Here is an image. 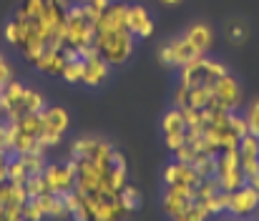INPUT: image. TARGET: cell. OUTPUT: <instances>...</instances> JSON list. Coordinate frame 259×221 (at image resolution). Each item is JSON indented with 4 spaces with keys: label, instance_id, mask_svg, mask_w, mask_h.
<instances>
[{
    "label": "cell",
    "instance_id": "5bb4252c",
    "mask_svg": "<svg viewBox=\"0 0 259 221\" xmlns=\"http://www.w3.org/2000/svg\"><path fill=\"white\" fill-rule=\"evenodd\" d=\"M164 184L166 186H191V189H196L201 184V176L196 173V168L191 163L171 161L164 171Z\"/></svg>",
    "mask_w": 259,
    "mask_h": 221
},
{
    "label": "cell",
    "instance_id": "83f0119b",
    "mask_svg": "<svg viewBox=\"0 0 259 221\" xmlns=\"http://www.w3.org/2000/svg\"><path fill=\"white\" fill-rule=\"evenodd\" d=\"M108 184H111L116 191H121V189L128 184V166H111V168H108Z\"/></svg>",
    "mask_w": 259,
    "mask_h": 221
},
{
    "label": "cell",
    "instance_id": "ba28073f",
    "mask_svg": "<svg viewBox=\"0 0 259 221\" xmlns=\"http://www.w3.org/2000/svg\"><path fill=\"white\" fill-rule=\"evenodd\" d=\"M259 209V191L249 184H242L239 189L229 191V204H227V214L232 219H252Z\"/></svg>",
    "mask_w": 259,
    "mask_h": 221
},
{
    "label": "cell",
    "instance_id": "7dc6e473",
    "mask_svg": "<svg viewBox=\"0 0 259 221\" xmlns=\"http://www.w3.org/2000/svg\"><path fill=\"white\" fill-rule=\"evenodd\" d=\"M91 221H98V219H91Z\"/></svg>",
    "mask_w": 259,
    "mask_h": 221
},
{
    "label": "cell",
    "instance_id": "277c9868",
    "mask_svg": "<svg viewBox=\"0 0 259 221\" xmlns=\"http://www.w3.org/2000/svg\"><path fill=\"white\" fill-rule=\"evenodd\" d=\"M224 73H229L224 63H219V61H214V58H206V56H199V58H194L191 63H186V66L179 68V83H184V85H189V88L214 85Z\"/></svg>",
    "mask_w": 259,
    "mask_h": 221
},
{
    "label": "cell",
    "instance_id": "5b68a950",
    "mask_svg": "<svg viewBox=\"0 0 259 221\" xmlns=\"http://www.w3.org/2000/svg\"><path fill=\"white\" fill-rule=\"evenodd\" d=\"M71 128V113L63 106H46L40 111V134H38V144L46 148H56L61 144V139L66 136V131Z\"/></svg>",
    "mask_w": 259,
    "mask_h": 221
},
{
    "label": "cell",
    "instance_id": "ffe728a7",
    "mask_svg": "<svg viewBox=\"0 0 259 221\" xmlns=\"http://www.w3.org/2000/svg\"><path fill=\"white\" fill-rule=\"evenodd\" d=\"M161 131H164V136H166V134L186 131V121H184L181 108H176V106H174L171 111H166V113H164V118H161Z\"/></svg>",
    "mask_w": 259,
    "mask_h": 221
},
{
    "label": "cell",
    "instance_id": "d6a6232c",
    "mask_svg": "<svg viewBox=\"0 0 259 221\" xmlns=\"http://www.w3.org/2000/svg\"><path fill=\"white\" fill-rule=\"evenodd\" d=\"M174 153V161H179V163H194V158H196V148H194V144H184V146H179L176 151H171Z\"/></svg>",
    "mask_w": 259,
    "mask_h": 221
},
{
    "label": "cell",
    "instance_id": "3957f363",
    "mask_svg": "<svg viewBox=\"0 0 259 221\" xmlns=\"http://www.w3.org/2000/svg\"><path fill=\"white\" fill-rule=\"evenodd\" d=\"M93 23L96 18L91 15L86 3H71L66 13V46L76 48L81 58L96 53L93 48Z\"/></svg>",
    "mask_w": 259,
    "mask_h": 221
},
{
    "label": "cell",
    "instance_id": "8d00e7d4",
    "mask_svg": "<svg viewBox=\"0 0 259 221\" xmlns=\"http://www.w3.org/2000/svg\"><path fill=\"white\" fill-rule=\"evenodd\" d=\"M81 3H86V8L91 10V15H93V18H98V15L111 5V0H81Z\"/></svg>",
    "mask_w": 259,
    "mask_h": 221
},
{
    "label": "cell",
    "instance_id": "484cf974",
    "mask_svg": "<svg viewBox=\"0 0 259 221\" xmlns=\"http://www.w3.org/2000/svg\"><path fill=\"white\" fill-rule=\"evenodd\" d=\"M201 204H204V209L209 211V216L224 214V211H227V204H229V191H217V194H211L209 199H204Z\"/></svg>",
    "mask_w": 259,
    "mask_h": 221
},
{
    "label": "cell",
    "instance_id": "4316f807",
    "mask_svg": "<svg viewBox=\"0 0 259 221\" xmlns=\"http://www.w3.org/2000/svg\"><path fill=\"white\" fill-rule=\"evenodd\" d=\"M209 219V211L204 209V204L201 201H194L186 211H181L179 216H174L171 221H206Z\"/></svg>",
    "mask_w": 259,
    "mask_h": 221
},
{
    "label": "cell",
    "instance_id": "e575fe53",
    "mask_svg": "<svg viewBox=\"0 0 259 221\" xmlns=\"http://www.w3.org/2000/svg\"><path fill=\"white\" fill-rule=\"evenodd\" d=\"M13 78H15V68H13V63L0 53V88H3L5 83H10Z\"/></svg>",
    "mask_w": 259,
    "mask_h": 221
},
{
    "label": "cell",
    "instance_id": "ee69618b",
    "mask_svg": "<svg viewBox=\"0 0 259 221\" xmlns=\"http://www.w3.org/2000/svg\"><path fill=\"white\" fill-rule=\"evenodd\" d=\"M15 221H25V219H23V216H20V219H15Z\"/></svg>",
    "mask_w": 259,
    "mask_h": 221
},
{
    "label": "cell",
    "instance_id": "836d02e7",
    "mask_svg": "<svg viewBox=\"0 0 259 221\" xmlns=\"http://www.w3.org/2000/svg\"><path fill=\"white\" fill-rule=\"evenodd\" d=\"M244 118H247L249 134H252V136H257V139H259V101H254V103H252V106L247 108Z\"/></svg>",
    "mask_w": 259,
    "mask_h": 221
},
{
    "label": "cell",
    "instance_id": "52a82bcc",
    "mask_svg": "<svg viewBox=\"0 0 259 221\" xmlns=\"http://www.w3.org/2000/svg\"><path fill=\"white\" fill-rule=\"evenodd\" d=\"M43 179L48 184L51 194H66L71 189H76V161H61V163H46L43 168Z\"/></svg>",
    "mask_w": 259,
    "mask_h": 221
},
{
    "label": "cell",
    "instance_id": "c3c4849f",
    "mask_svg": "<svg viewBox=\"0 0 259 221\" xmlns=\"http://www.w3.org/2000/svg\"><path fill=\"white\" fill-rule=\"evenodd\" d=\"M234 221H242V219H234Z\"/></svg>",
    "mask_w": 259,
    "mask_h": 221
},
{
    "label": "cell",
    "instance_id": "7a4b0ae2",
    "mask_svg": "<svg viewBox=\"0 0 259 221\" xmlns=\"http://www.w3.org/2000/svg\"><path fill=\"white\" fill-rule=\"evenodd\" d=\"M93 48L111 66H123L136 51V38L128 30V3L111 0V5L93 23Z\"/></svg>",
    "mask_w": 259,
    "mask_h": 221
},
{
    "label": "cell",
    "instance_id": "7bdbcfd3",
    "mask_svg": "<svg viewBox=\"0 0 259 221\" xmlns=\"http://www.w3.org/2000/svg\"><path fill=\"white\" fill-rule=\"evenodd\" d=\"M164 5H176V3H181V0H161Z\"/></svg>",
    "mask_w": 259,
    "mask_h": 221
},
{
    "label": "cell",
    "instance_id": "6da1fadb",
    "mask_svg": "<svg viewBox=\"0 0 259 221\" xmlns=\"http://www.w3.org/2000/svg\"><path fill=\"white\" fill-rule=\"evenodd\" d=\"M68 5V0H20L15 15L5 23V40L20 48L23 58L33 66L48 46H66Z\"/></svg>",
    "mask_w": 259,
    "mask_h": 221
},
{
    "label": "cell",
    "instance_id": "f35d334b",
    "mask_svg": "<svg viewBox=\"0 0 259 221\" xmlns=\"http://www.w3.org/2000/svg\"><path fill=\"white\" fill-rule=\"evenodd\" d=\"M111 166H128L126 163V156L118 148H113V153H111Z\"/></svg>",
    "mask_w": 259,
    "mask_h": 221
},
{
    "label": "cell",
    "instance_id": "9c48e42d",
    "mask_svg": "<svg viewBox=\"0 0 259 221\" xmlns=\"http://www.w3.org/2000/svg\"><path fill=\"white\" fill-rule=\"evenodd\" d=\"M214 103L211 106H219L224 111H237L239 103H242V85L239 80L232 73H224L214 85Z\"/></svg>",
    "mask_w": 259,
    "mask_h": 221
},
{
    "label": "cell",
    "instance_id": "d6986e66",
    "mask_svg": "<svg viewBox=\"0 0 259 221\" xmlns=\"http://www.w3.org/2000/svg\"><path fill=\"white\" fill-rule=\"evenodd\" d=\"M214 103V88L211 85H196V88H189V108H196V111H204Z\"/></svg>",
    "mask_w": 259,
    "mask_h": 221
},
{
    "label": "cell",
    "instance_id": "f1b7e54d",
    "mask_svg": "<svg viewBox=\"0 0 259 221\" xmlns=\"http://www.w3.org/2000/svg\"><path fill=\"white\" fill-rule=\"evenodd\" d=\"M25 191H28L30 199L33 196H40V194H48V184H46L43 173H30L28 181H25Z\"/></svg>",
    "mask_w": 259,
    "mask_h": 221
},
{
    "label": "cell",
    "instance_id": "9a60e30c",
    "mask_svg": "<svg viewBox=\"0 0 259 221\" xmlns=\"http://www.w3.org/2000/svg\"><path fill=\"white\" fill-rule=\"evenodd\" d=\"M108 75H111V63L106 58H101L98 53H91L83 58V85L98 88L108 80Z\"/></svg>",
    "mask_w": 259,
    "mask_h": 221
},
{
    "label": "cell",
    "instance_id": "8992f818",
    "mask_svg": "<svg viewBox=\"0 0 259 221\" xmlns=\"http://www.w3.org/2000/svg\"><path fill=\"white\" fill-rule=\"evenodd\" d=\"M214 176H217L222 191H234L242 184H247L244 171H242V161H239V148L217 153V173Z\"/></svg>",
    "mask_w": 259,
    "mask_h": 221
},
{
    "label": "cell",
    "instance_id": "30bf717a",
    "mask_svg": "<svg viewBox=\"0 0 259 221\" xmlns=\"http://www.w3.org/2000/svg\"><path fill=\"white\" fill-rule=\"evenodd\" d=\"M194 58H199V53L194 51V46H191L184 35L169 40V43L159 51V61H161L164 66H169V68H181V66L191 63Z\"/></svg>",
    "mask_w": 259,
    "mask_h": 221
},
{
    "label": "cell",
    "instance_id": "bcb514c9",
    "mask_svg": "<svg viewBox=\"0 0 259 221\" xmlns=\"http://www.w3.org/2000/svg\"><path fill=\"white\" fill-rule=\"evenodd\" d=\"M244 221H254V219H244Z\"/></svg>",
    "mask_w": 259,
    "mask_h": 221
},
{
    "label": "cell",
    "instance_id": "cb8c5ba5",
    "mask_svg": "<svg viewBox=\"0 0 259 221\" xmlns=\"http://www.w3.org/2000/svg\"><path fill=\"white\" fill-rule=\"evenodd\" d=\"M118 201H121V206H123L128 214H134V211L141 206V191H139L134 184H126V186L118 191Z\"/></svg>",
    "mask_w": 259,
    "mask_h": 221
},
{
    "label": "cell",
    "instance_id": "4dcf8cb0",
    "mask_svg": "<svg viewBox=\"0 0 259 221\" xmlns=\"http://www.w3.org/2000/svg\"><path fill=\"white\" fill-rule=\"evenodd\" d=\"M227 38H229V43L242 46V43L247 40V28H244V23H242V20H232V23L227 25Z\"/></svg>",
    "mask_w": 259,
    "mask_h": 221
},
{
    "label": "cell",
    "instance_id": "60d3db41",
    "mask_svg": "<svg viewBox=\"0 0 259 221\" xmlns=\"http://www.w3.org/2000/svg\"><path fill=\"white\" fill-rule=\"evenodd\" d=\"M5 131H8V123H0V148L5 144Z\"/></svg>",
    "mask_w": 259,
    "mask_h": 221
},
{
    "label": "cell",
    "instance_id": "74e56055",
    "mask_svg": "<svg viewBox=\"0 0 259 221\" xmlns=\"http://www.w3.org/2000/svg\"><path fill=\"white\" fill-rule=\"evenodd\" d=\"M164 139H166V146H169V151H176L179 146H184V144H186V131H179V134H166Z\"/></svg>",
    "mask_w": 259,
    "mask_h": 221
},
{
    "label": "cell",
    "instance_id": "ab89813d",
    "mask_svg": "<svg viewBox=\"0 0 259 221\" xmlns=\"http://www.w3.org/2000/svg\"><path fill=\"white\" fill-rule=\"evenodd\" d=\"M8 158H10V153H5V151L0 148V184L5 181V168H8Z\"/></svg>",
    "mask_w": 259,
    "mask_h": 221
},
{
    "label": "cell",
    "instance_id": "1f68e13d",
    "mask_svg": "<svg viewBox=\"0 0 259 221\" xmlns=\"http://www.w3.org/2000/svg\"><path fill=\"white\" fill-rule=\"evenodd\" d=\"M229 128L242 139V136H247L249 134V126H247V118L242 116V113H237V111H229Z\"/></svg>",
    "mask_w": 259,
    "mask_h": 221
},
{
    "label": "cell",
    "instance_id": "b9f144b4",
    "mask_svg": "<svg viewBox=\"0 0 259 221\" xmlns=\"http://www.w3.org/2000/svg\"><path fill=\"white\" fill-rule=\"evenodd\" d=\"M247 184H249V186H254V189L259 191V173L257 176H252V179H247Z\"/></svg>",
    "mask_w": 259,
    "mask_h": 221
},
{
    "label": "cell",
    "instance_id": "7c38bea8",
    "mask_svg": "<svg viewBox=\"0 0 259 221\" xmlns=\"http://www.w3.org/2000/svg\"><path fill=\"white\" fill-rule=\"evenodd\" d=\"M194 201H196V189H191V186H166L161 194V206L169 219L186 211Z\"/></svg>",
    "mask_w": 259,
    "mask_h": 221
},
{
    "label": "cell",
    "instance_id": "603a6c76",
    "mask_svg": "<svg viewBox=\"0 0 259 221\" xmlns=\"http://www.w3.org/2000/svg\"><path fill=\"white\" fill-rule=\"evenodd\" d=\"M20 161L28 168V173H43V168L48 163L46 148H38V151H30V153H20Z\"/></svg>",
    "mask_w": 259,
    "mask_h": 221
},
{
    "label": "cell",
    "instance_id": "8fae6325",
    "mask_svg": "<svg viewBox=\"0 0 259 221\" xmlns=\"http://www.w3.org/2000/svg\"><path fill=\"white\" fill-rule=\"evenodd\" d=\"M25 88L20 80H10L0 88V116L5 121H15L18 116H23V96H25Z\"/></svg>",
    "mask_w": 259,
    "mask_h": 221
},
{
    "label": "cell",
    "instance_id": "44dd1931",
    "mask_svg": "<svg viewBox=\"0 0 259 221\" xmlns=\"http://www.w3.org/2000/svg\"><path fill=\"white\" fill-rule=\"evenodd\" d=\"M8 123H13L18 131L30 134V136H35V139H38V134H40V113H23V116H18L15 121H8Z\"/></svg>",
    "mask_w": 259,
    "mask_h": 221
},
{
    "label": "cell",
    "instance_id": "f546056e",
    "mask_svg": "<svg viewBox=\"0 0 259 221\" xmlns=\"http://www.w3.org/2000/svg\"><path fill=\"white\" fill-rule=\"evenodd\" d=\"M23 219L25 221H43L46 219V211H43V206H40V201H38L35 196L25 201V206H23Z\"/></svg>",
    "mask_w": 259,
    "mask_h": 221
},
{
    "label": "cell",
    "instance_id": "f6af8a7d",
    "mask_svg": "<svg viewBox=\"0 0 259 221\" xmlns=\"http://www.w3.org/2000/svg\"><path fill=\"white\" fill-rule=\"evenodd\" d=\"M254 216H259V209H257V214H254Z\"/></svg>",
    "mask_w": 259,
    "mask_h": 221
},
{
    "label": "cell",
    "instance_id": "d590c367",
    "mask_svg": "<svg viewBox=\"0 0 259 221\" xmlns=\"http://www.w3.org/2000/svg\"><path fill=\"white\" fill-rule=\"evenodd\" d=\"M186 103H189V85L179 83L176 91H174V106L176 108H186Z\"/></svg>",
    "mask_w": 259,
    "mask_h": 221
},
{
    "label": "cell",
    "instance_id": "d4e9b609",
    "mask_svg": "<svg viewBox=\"0 0 259 221\" xmlns=\"http://www.w3.org/2000/svg\"><path fill=\"white\" fill-rule=\"evenodd\" d=\"M61 78L71 85H81L83 83V58H68Z\"/></svg>",
    "mask_w": 259,
    "mask_h": 221
},
{
    "label": "cell",
    "instance_id": "e0dca14e",
    "mask_svg": "<svg viewBox=\"0 0 259 221\" xmlns=\"http://www.w3.org/2000/svg\"><path fill=\"white\" fill-rule=\"evenodd\" d=\"M239 161H242V171L244 179H252L259 173V139L247 134L239 141Z\"/></svg>",
    "mask_w": 259,
    "mask_h": 221
},
{
    "label": "cell",
    "instance_id": "7402d4cb",
    "mask_svg": "<svg viewBox=\"0 0 259 221\" xmlns=\"http://www.w3.org/2000/svg\"><path fill=\"white\" fill-rule=\"evenodd\" d=\"M28 168L23 166V161H20V156H10L8 158V168H5V181H10V184H25L28 181Z\"/></svg>",
    "mask_w": 259,
    "mask_h": 221
},
{
    "label": "cell",
    "instance_id": "ac0fdd59",
    "mask_svg": "<svg viewBox=\"0 0 259 221\" xmlns=\"http://www.w3.org/2000/svg\"><path fill=\"white\" fill-rule=\"evenodd\" d=\"M184 38L194 46V51H196L199 56H206V53L211 51V46H214V30H211L206 23H194V25H189V28L184 30Z\"/></svg>",
    "mask_w": 259,
    "mask_h": 221
},
{
    "label": "cell",
    "instance_id": "4fadbf2b",
    "mask_svg": "<svg viewBox=\"0 0 259 221\" xmlns=\"http://www.w3.org/2000/svg\"><path fill=\"white\" fill-rule=\"evenodd\" d=\"M128 30L134 33L136 40H139V38L146 40V38H151L154 30H156L151 13H149L144 5H139V3H128Z\"/></svg>",
    "mask_w": 259,
    "mask_h": 221
},
{
    "label": "cell",
    "instance_id": "2e32d148",
    "mask_svg": "<svg viewBox=\"0 0 259 221\" xmlns=\"http://www.w3.org/2000/svg\"><path fill=\"white\" fill-rule=\"evenodd\" d=\"M33 66H35L40 73L51 75V78H61L63 68H66V53H63V48H58V46H48V48L35 58Z\"/></svg>",
    "mask_w": 259,
    "mask_h": 221
}]
</instances>
